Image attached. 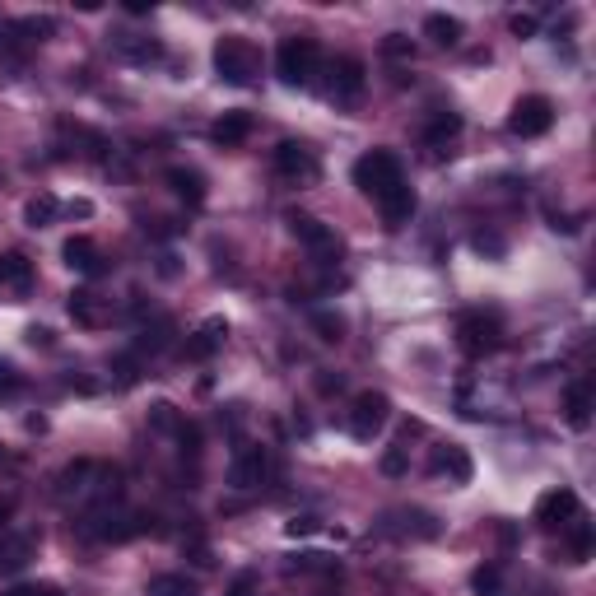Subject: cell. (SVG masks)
<instances>
[{
	"label": "cell",
	"mask_w": 596,
	"mask_h": 596,
	"mask_svg": "<svg viewBox=\"0 0 596 596\" xmlns=\"http://www.w3.org/2000/svg\"><path fill=\"white\" fill-rule=\"evenodd\" d=\"M210 61H215V75H219V80L233 84V89H247V84L261 75V52H257V42L243 38V33H224V38L215 42Z\"/></svg>",
	"instance_id": "obj_1"
},
{
	"label": "cell",
	"mask_w": 596,
	"mask_h": 596,
	"mask_svg": "<svg viewBox=\"0 0 596 596\" xmlns=\"http://www.w3.org/2000/svg\"><path fill=\"white\" fill-rule=\"evenodd\" d=\"M275 75L289 84V89H308L317 75H322V47L317 38H285L275 47Z\"/></svg>",
	"instance_id": "obj_2"
},
{
	"label": "cell",
	"mask_w": 596,
	"mask_h": 596,
	"mask_svg": "<svg viewBox=\"0 0 596 596\" xmlns=\"http://www.w3.org/2000/svg\"><path fill=\"white\" fill-rule=\"evenodd\" d=\"M396 182H406V168L392 149H368L364 159H354V187L378 201L382 191H392Z\"/></svg>",
	"instance_id": "obj_3"
},
{
	"label": "cell",
	"mask_w": 596,
	"mask_h": 596,
	"mask_svg": "<svg viewBox=\"0 0 596 596\" xmlns=\"http://www.w3.org/2000/svg\"><path fill=\"white\" fill-rule=\"evenodd\" d=\"M364 61L359 56H336L331 66H326V98L336 103V108H354L359 98H364Z\"/></svg>",
	"instance_id": "obj_4"
},
{
	"label": "cell",
	"mask_w": 596,
	"mask_h": 596,
	"mask_svg": "<svg viewBox=\"0 0 596 596\" xmlns=\"http://www.w3.org/2000/svg\"><path fill=\"white\" fill-rule=\"evenodd\" d=\"M275 177H285L289 187H312L322 177V159L312 145H298V140H285L275 145Z\"/></svg>",
	"instance_id": "obj_5"
},
{
	"label": "cell",
	"mask_w": 596,
	"mask_h": 596,
	"mask_svg": "<svg viewBox=\"0 0 596 596\" xmlns=\"http://www.w3.org/2000/svg\"><path fill=\"white\" fill-rule=\"evenodd\" d=\"M550 126H555V103H550L545 94H527V98H517L513 112H508V131H513V136H522V140L545 136Z\"/></svg>",
	"instance_id": "obj_6"
},
{
	"label": "cell",
	"mask_w": 596,
	"mask_h": 596,
	"mask_svg": "<svg viewBox=\"0 0 596 596\" xmlns=\"http://www.w3.org/2000/svg\"><path fill=\"white\" fill-rule=\"evenodd\" d=\"M457 345L461 354H471V359H485L503 345V331H499V317H485V312H466L457 322Z\"/></svg>",
	"instance_id": "obj_7"
},
{
	"label": "cell",
	"mask_w": 596,
	"mask_h": 596,
	"mask_svg": "<svg viewBox=\"0 0 596 596\" xmlns=\"http://www.w3.org/2000/svg\"><path fill=\"white\" fill-rule=\"evenodd\" d=\"M289 233H294L317 261H336L340 252H345V243H340V233L331 229V224H322V219H312V215H298V210L289 215Z\"/></svg>",
	"instance_id": "obj_8"
},
{
	"label": "cell",
	"mask_w": 596,
	"mask_h": 596,
	"mask_svg": "<svg viewBox=\"0 0 596 596\" xmlns=\"http://www.w3.org/2000/svg\"><path fill=\"white\" fill-rule=\"evenodd\" d=\"M392 420V401L382 392H359L350 406V434L359 438V443H373V438L382 434V424Z\"/></svg>",
	"instance_id": "obj_9"
},
{
	"label": "cell",
	"mask_w": 596,
	"mask_h": 596,
	"mask_svg": "<svg viewBox=\"0 0 596 596\" xmlns=\"http://www.w3.org/2000/svg\"><path fill=\"white\" fill-rule=\"evenodd\" d=\"M266 471H271V457H266V447L243 443L238 452H233V461H229V485H233V489H257L261 480H266Z\"/></svg>",
	"instance_id": "obj_10"
},
{
	"label": "cell",
	"mask_w": 596,
	"mask_h": 596,
	"mask_svg": "<svg viewBox=\"0 0 596 596\" xmlns=\"http://www.w3.org/2000/svg\"><path fill=\"white\" fill-rule=\"evenodd\" d=\"M578 513H583V503H578L573 489H550V494L536 499V522H541L545 531H564Z\"/></svg>",
	"instance_id": "obj_11"
},
{
	"label": "cell",
	"mask_w": 596,
	"mask_h": 596,
	"mask_svg": "<svg viewBox=\"0 0 596 596\" xmlns=\"http://www.w3.org/2000/svg\"><path fill=\"white\" fill-rule=\"evenodd\" d=\"M373 205H378V215H382V224H387V229H406L420 201H415V187H410V182H396V187L382 191Z\"/></svg>",
	"instance_id": "obj_12"
},
{
	"label": "cell",
	"mask_w": 596,
	"mask_h": 596,
	"mask_svg": "<svg viewBox=\"0 0 596 596\" xmlns=\"http://www.w3.org/2000/svg\"><path fill=\"white\" fill-rule=\"evenodd\" d=\"M61 257H66L70 271H75V275H89V280L108 271V257H103V247H98L94 238H84V233H80V238H66Z\"/></svg>",
	"instance_id": "obj_13"
},
{
	"label": "cell",
	"mask_w": 596,
	"mask_h": 596,
	"mask_svg": "<svg viewBox=\"0 0 596 596\" xmlns=\"http://www.w3.org/2000/svg\"><path fill=\"white\" fill-rule=\"evenodd\" d=\"M224 336H229V322H224V317H205V322L187 336L182 354H187V359H196V364H205V359H210V354L224 345Z\"/></svg>",
	"instance_id": "obj_14"
},
{
	"label": "cell",
	"mask_w": 596,
	"mask_h": 596,
	"mask_svg": "<svg viewBox=\"0 0 596 596\" xmlns=\"http://www.w3.org/2000/svg\"><path fill=\"white\" fill-rule=\"evenodd\" d=\"M429 475H447L452 485H466V480H471V457H466V447H457V443L434 447V457H429Z\"/></svg>",
	"instance_id": "obj_15"
},
{
	"label": "cell",
	"mask_w": 596,
	"mask_h": 596,
	"mask_svg": "<svg viewBox=\"0 0 596 596\" xmlns=\"http://www.w3.org/2000/svg\"><path fill=\"white\" fill-rule=\"evenodd\" d=\"M70 317H75V322L80 326H89V331H98V326H108V303H103V298L94 294V289H75V294H70Z\"/></svg>",
	"instance_id": "obj_16"
},
{
	"label": "cell",
	"mask_w": 596,
	"mask_h": 596,
	"mask_svg": "<svg viewBox=\"0 0 596 596\" xmlns=\"http://www.w3.org/2000/svg\"><path fill=\"white\" fill-rule=\"evenodd\" d=\"M112 47H117V56H122V61H131V66H154V61H163L159 42L140 38V33H117V38H112Z\"/></svg>",
	"instance_id": "obj_17"
},
{
	"label": "cell",
	"mask_w": 596,
	"mask_h": 596,
	"mask_svg": "<svg viewBox=\"0 0 596 596\" xmlns=\"http://www.w3.org/2000/svg\"><path fill=\"white\" fill-rule=\"evenodd\" d=\"M564 420H569L573 429H587V424H592V382L587 378L564 387Z\"/></svg>",
	"instance_id": "obj_18"
},
{
	"label": "cell",
	"mask_w": 596,
	"mask_h": 596,
	"mask_svg": "<svg viewBox=\"0 0 596 596\" xmlns=\"http://www.w3.org/2000/svg\"><path fill=\"white\" fill-rule=\"evenodd\" d=\"M0 289H10V294H19V298L33 289V261H28L24 252L0 257Z\"/></svg>",
	"instance_id": "obj_19"
},
{
	"label": "cell",
	"mask_w": 596,
	"mask_h": 596,
	"mask_svg": "<svg viewBox=\"0 0 596 596\" xmlns=\"http://www.w3.org/2000/svg\"><path fill=\"white\" fill-rule=\"evenodd\" d=\"M168 187H173L177 201H187V205H205V177L196 173V168H182V163H173L168 168Z\"/></svg>",
	"instance_id": "obj_20"
},
{
	"label": "cell",
	"mask_w": 596,
	"mask_h": 596,
	"mask_svg": "<svg viewBox=\"0 0 596 596\" xmlns=\"http://www.w3.org/2000/svg\"><path fill=\"white\" fill-rule=\"evenodd\" d=\"M28 559H33V536L0 531V573H19Z\"/></svg>",
	"instance_id": "obj_21"
},
{
	"label": "cell",
	"mask_w": 596,
	"mask_h": 596,
	"mask_svg": "<svg viewBox=\"0 0 596 596\" xmlns=\"http://www.w3.org/2000/svg\"><path fill=\"white\" fill-rule=\"evenodd\" d=\"M210 136H215L224 149H229V145H243V140L252 136V117H247V112H224V117L210 126Z\"/></svg>",
	"instance_id": "obj_22"
},
{
	"label": "cell",
	"mask_w": 596,
	"mask_h": 596,
	"mask_svg": "<svg viewBox=\"0 0 596 596\" xmlns=\"http://www.w3.org/2000/svg\"><path fill=\"white\" fill-rule=\"evenodd\" d=\"M457 136H461V117H457V112H438V117H429V126H424V145H429V149H447Z\"/></svg>",
	"instance_id": "obj_23"
},
{
	"label": "cell",
	"mask_w": 596,
	"mask_h": 596,
	"mask_svg": "<svg viewBox=\"0 0 596 596\" xmlns=\"http://www.w3.org/2000/svg\"><path fill=\"white\" fill-rule=\"evenodd\" d=\"M145 596H201V587L187 573H159V578H149Z\"/></svg>",
	"instance_id": "obj_24"
},
{
	"label": "cell",
	"mask_w": 596,
	"mask_h": 596,
	"mask_svg": "<svg viewBox=\"0 0 596 596\" xmlns=\"http://www.w3.org/2000/svg\"><path fill=\"white\" fill-rule=\"evenodd\" d=\"M56 215H61V201H56V196H47V191H42V196H33V201L24 205V224H28V229H47Z\"/></svg>",
	"instance_id": "obj_25"
},
{
	"label": "cell",
	"mask_w": 596,
	"mask_h": 596,
	"mask_svg": "<svg viewBox=\"0 0 596 596\" xmlns=\"http://www.w3.org/2000/svg\"><path fill=\"white\" fill-rule=\"evenodd\" d=\"M424 33H429L438 47H457L461 42V19H452V14H429V19H424Z\"/></svg>",
	"instance_id": "obj_26"
},
{
	"label": "cell",
	"mask_w": 596,
	"mask_h": 596,
	"mask_svg": "<svg viewBox=\"0 0 596 596\" xmlns=\"http://www.w3.org/2000/svg\"><path fill=\"white\" fill-rule=\"evenodd\" d=\"M569 550H573V564H587L592 559V527H587V513H578L569 522Z\"/></svg>",
	"instance_id": "obj_27"
},
{
	"label": "cell",
	"mask_w": 596,
	"mask_h": 596,
	"mask_svg": "<svg viewBox=\"0 0 596 596\" xmlns=\"http://www.w3.org/2000/svg\"><path fill=\"white\" fill-rule=\"evenodd\" d=\"M168 345H173V322H168V317H159V322L154 326H145V331H140V354H159V350H168Z\"/></svg>",
	"instance_id": "obj_28"
},
{
	"label": "cell",
	"mask_w": 596,
	"mask_h": 596,
	"mask_svg": "<svg viewBox=\"0 0 596 596\" xmlns=\"http://www.w3.org/2000/svg\"><path fill=\"white\" fill-rule=\"evenodd\" d=\"M182 410L177 406H168V401H159V406H149V429H159V434H173L177 438V429H182Z\"/></svg>",
	"instance_id": "obj_29"
},
{
	"label": "cell",
	"mask_w": 596,
	"mask_h": 596,
	"mask_svg": "<svg viewBox=\"0 0 596 596\" xmlns=\"http://www.w3.org/2000/svg\"><path fill=\"white\" fill-rule=\"evenodd\" d=\"M312 331H317L326 345H340V340H345V317H340V312H312Z\"/></svg>",
	"instance_id": "obj_30"
},
{
	"label": "cell",
	"mask_w": 596,
	"mask_h": 596,
	"mask_svg": "<svg viewBox=\"0 0 596 596\" xmlns=\"http://www.w3.org/2000/svg\"><path fill=\"white\" fill-rule=\"evenodd\" d=\"M471 587H475V596H503V573H499V564H485V569H475V573H471Z\"/></svg>",
	"instance_id": "obj_31"
},
{
	"label": "cell",
	"mask_w": 596,
	"mask_h": 596,
	"mask_svg": "<svg viewBox=\"0 0 596 596\" xmlns=\"http://www.w3.org/2000/svg\"><path fill=\"white\" fill-rule=\"evenodd\" d=\"M382 475H406V447L401 443L382 452Z\"/></svg>",
	"instance_id": "obj_32"
},
{
	"label": "cell",
	"mask_w": 596,
	"mask_h": 596,
	"mask_svg": "<svg viewBox=\"0 0 596 596\" xmlns=\"http://www.w3.org/2000/svg\"><path fill=\"white\" fill-rule=\"evenodd\" d=\"M19 382H24L19 378V368H14L10 359H0V396H14L19 392Z\"/></svg>",
	"instance_id": "obj_33"
},
{
	"label": "cell",
	"mask_w": 596,
	"mask_h": 596,
	"mask_svg": "<svg viewBox=\"0 0 596 596\" xmlns=\"http://www.w3.org/2000/svg\"><path fill=\"white\" fill-rule=\"evenodd\" d=\"M112 368H117V382H122V387H131V382L140 378V373H136V354H122Z\"/></svg>",
	"instance_id": "obj_34"
},
{
	"label": "cell",
	"mask_w": 596,
	"mask_h": 596,
	"mask_svg": "<svg viewBox=\"0 0 596 596\" xmlns=\"http://www.w3.org/2000/svg\"><path fill=\"white\" fill-rule=\"evenodd\" d=\"M475 252H489V257H503V238H499V233H475Z\"/></svg>",
	"instance_id": "obj_35"
},
{
	"label": "cell",
	"mask_w": 596,
	"mask_h": 596,
	"mask_svg": "<svg viewBox=\"0 0 596 596\" xmlns=\"http://www.w3.org/2000/svg\"><path fill=\"white\" fill-rule=\"evenodd\" d=\"M508 28H513L517 38H531L541 24H536V14H513V19H508Z\"/></svg>",
	"instance_id": "obj_36"
},
{
	"label": "cell",
	"mask_w": 596,
	"mask_h": 596,
	"mask_svg": "<svg viewBox=\"0 0 596 596\" xmlns=\"http://www.w3.org/2000/svg\"><path fill=\"white\" fill-rule=\"evenodd\" d=\"M252 592H257V573H238L233 587H229V596H252Z\"/></svg>",
	"instance_id": "obj_37"
},
{
	"label": "cell",
	"mask_w": 596,
	"mask_h": 596,
	"mask_svg": "<svg viewBox=\"0 0 596 596\" xmlns=\"http://www.w3.org/2000/svg\"><path fill=\"white\" fill-rule=\"evenodd\" d=\"M28 345H33V350H38V345H42V350H52L56 340H52V331H47V326H28Z\"/></svg>",
	"instance_id": "obj_38"
},
{
	"label": "cell",
	"mask_w": 596,
	"mask_h": 596,
	"mask_svg": "<svg viewBox=\"0 0 596 596\" xmlns=\"http://www.w3.org/2000/svg\"><path fill=\"white\" fill-rule=\"evenodd\" d=\"M322 527V522H317V517H294V522H289V536H312V531Z\"/></svg>",
	"instance_id": "obj_39"
},
{
	"label": "cell",
	"mask_w": 596,
	"mask_h": 596,
	"mask_svg": "<svg viewBox=\"0 0 596 596\" xmlns=\"http://www.w3.org/2000/svg\"><path fill=\"white\" fill-rule=\"evenodd\" d=\"M382 47H387V52H392V56H415V47H410V42L401 38V33H392V38L382 42Z\"/></svg>",
	"instance_id": "obj_40"
},
{
	"label": "cell",
	"mask_w": 596,
	"mask_h": 596,
	"mask_svg": "<svg viewBox=\"0 0 596 596\" xmlns=\"http://www.w3.org/2000/svg\"><path fill=\"white\" fill-rule=\"evenodd\" d=\"M33 596H66L61 587H33Z\"/></svg>",
	"instance_id": "obj_41"
},
{
	"label": "cell",
	"mask_w": 596,
	"mask_h": 596,
	"mask_svg": "<svg viewBox=\"0 0 596 596\" xmlns=\"http://www.w3.org/2000/svg\"><path fill=\"white\" fill-rule=\"evenodd\" d=\"M10 513H14V503H10V499H0V522H10Z\"/></svg>",
	"instance_id": "obj_42"
},
{
	"label": "cell",
	"mask_w": 596,
	"mask_h": 596,
	"mask_svg": "<svg viewBox=\"0 0 596 596\" xmlns=\"http://www.w3.org/2000/svg\"><path fill=\"white\" fill-rule=\"evenodd\" d=\"M0 596H33V587H10V592H0Z\"/></svg>",
	"instance_id": "obj_43"
}]
</instances>
